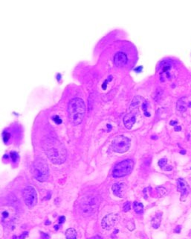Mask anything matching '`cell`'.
I'll return each mask as SVG.
<instances>
[{
    "instance_id": "obj_1",
    "label": "cell",
    "mask_w": 191,
    "mask_h": 239,
    "mask_svg": "<svg viewBox=\"0 0 191 239\" xmlns=\"http://www.w3.org/2000/svg\"><path fill=\"white\" fill-rule=\"evenodd\" d=\"M43 147L49 160L56 164L65 162L67 157V150L64 144L54 138H48L45 140Z\"/></svg>"
},
{
    "instance_id": "obj_2",
    "label": "cell",
    "mask_w": 191,
    "mask_h": 239,
    "mask_svg": "<svg viewBox=\"0 0 191 239\" xmlns=\"http://www.w3.org/2000/svg\"><path fill=\"white\" fill-rule=\"evenodd\" d=\"M85 111L84 101L79 97H75L69 101L68 105V113L69 120L73 125H79L83 119Z\"/></svg>"
},
{
    "instance_id": "obj_3",
    "label": "cell",
    "mask_w": 191,
    "mask_h": 239,
    "mask_svg": "<svg viewBox=\"0 0 191 239\" xmlns=\"http://www.w3.org/2000/svg\"><path fill=\"white\" fill-rule=\"evenodd\" d=\"M100 198L95 195H89L82 200L80 204V212L83 216L89 217L98 210Z\"/></svg>"
},
{
    "instance_id": "obj_4",
    "label": "cell",
    "mask_w": 191,
    "mask_h": 239,
    "mask_svg": "<svg viewBox=\"0 0 191 239\" xmlns=\"http://www.w3.org/2000/svg\"><path fill=\"white\" fill-rule=\"evenodd\" d=\"M33 174L39 182L46 181L49 176V168L46 161L43 159L38 158L34 161L33 164Z\"/></svg>"
},
{
    "instance_id": "obj_5",
    "label": "cell",
    "mask_w": 191,
    "mask_h": 239,
    "mask_svg": "<svg viewBox=\"0 0 191 239\" xmlns=\"http://www.w3.org/2000/svg\"><path fill=\"white\" fill-rule=\"evenodd\" d=\"M134 167V161L132 159H126L118 163L112 170L114 178H121L129 175L132 172Z\"/></svg>"
},
{
    "instance_id": "obj_6",
    "label": "cell",
    "mask_w": 191,
    "mask_h": 239,
    "mask_svg": "<svg viewBox=\"0 0 191 239\" xmlns=\"http://www.w3.org/2000/svg\"><path fill=\"white\" fill-rule=\"evenodd\" d=\"M131 145V140L127 137L124 135H118L115 137L112 141V148L116 153H124L128 151Z\"/></svg>"
},
{
    "instance_id": "obj_7",
    "label": "cell",
    "mask_w": 191,
    "mask_h": 239,
    "mask_svg": "<svg viewBox=\"0 0 191 239\" xmlns=\"http://www.w3.org/2000/svg\"><path fill=\"white\" fill-rule=\"evenodd\" d=\"M22 196L25 203L29 209H32L37 203V194L32 186L25 187L22 190Z\"/></svg>"
},
{
    "instance_id": "obj_8",
    "label": "cell",
    "mask_w": 191,
    "mask_h": 239,
    "mask_svg": "<svg viewBox=\"0 0 191 239\" xmlns=\"http://www.w3.org/2000/svg\"><path fill=\"white\" fill-rule=\"evenodd\" d=\"M119 220H120V217L118 214L112 213L103 218L102 221H101V226L104 230H110L118 223Z\"/></svg>"
},
{
    "instance_id": "obj_9",
    "label": "cell",
    "mask_w": 191,
    "mask_h": 239,
    "mask_svg": "<svg viewBox=\"0 0 191 239\" xmlns=\"http://www.w3.org/2000/svg\"><path fill=\"white\" fill-rule=\"evenodd\" d=\"M177 190L182 194V199L183 197H187L190 193V187L188 182L184 179H177Z\"/></svg>"
},
{
    "instance_id": "obj_10",
    "label": "cell",
    "mask_w": 191,
    "mask_h": 239,
    "mask_svg": "<svg viewBox=\"0 0 191 239\" xmlns=\"http://www.w3.org/2000/svg\"><path fill=\"white\" fill-rule=\"evenodd\" d=\"M15 217V212L13 208L11 206H7L5 209H2V220L3 223H11Z\"/></svg>"
},
{
    "instance_id": "obj_11",
    "label": "cell",
    "mask_w": 191,
    "mask_h": 239,
    "mask_svg": "<svg viewBox=\"0 0 191 239\" xmlns=\"http://www.w3.org/2000/svg\"><path fill=\"white\" fill-rule=\"evenodd\" d=\"M136 112H130L129 114H126L124 117V123L126 128L128 129H132V127L135 124L136 121Z\"/></svg>"
},
{
    "instance_id": "obj_12",
    "label": "cell",
    "mask_w": 191,
    "mask_h": 239,
    "mask_svg": "<svg viewBox=\"0 0 191 239\" xmlns=\"http://www.w3.org/2000/svg\"><path fill=\"white\" fill-rule=\"evenodd\" d=\"M127 61V56L124 52H118L114 56V63L116 66H122Z\"/></svg>"
},
{
    "instance_id": "obj_13",
    "label": "cell",
    "mask_w": 191,
    "mask_h": 239,
    "mask_svg": "<svg viewBox=\"0 0 191 239\" xmlns=\"http://www.w3.org/2000/svg\"><path fill=\"white\" fill-rule=\"evenodd\" d=\"M124 184H119V183H116L112 185V192H113L114 195H115L118 197H123V186Z\"/></svg>"
},
{
    "instance_id": "obj_14",
    "label": "cell",
    "mask_w": 191,
    "mask_h": 239,
    "mask_svg": "<svg viewBox=\"0 0 191 239\" xmlns=\"http://www.w3.org/2000/svg\"><path fill=\"white\" fill-rule=\"evenodd\" d=\"M162 212L156 213V215L152 217V220H151V224H152V226L154 229H158L159 227L161 221H162Z\"/></svg>"
},
{
    "instance_id": "obj_15",
    "label": "cell",
    "mask_w": 191,
    "mask_h": 239,
    "mask_svg": "<svg viewBox=\"0 0 191 239\" xmlns=\"http://www.w3.org/2000/svg\"><path fill=\"white\" fill-rule=\"evenodd\" d=\"M65 238L66 239H77V232L73 228H69L65 232Z\"/></svg>"
},
{
    "instance_id": "obj_16",
    "label": "cell",
    "mask_w": 191,
    "mask_h": 239,
    "mask_svg": "<svg viewBox=\"0 0 191 239\" xmlns=\"http://www.w3.org/2000/svg\"><path fill=\"white\" fill-rule=\"evenodd\" d=\"M133 209L137 214H141L144 211V205L139 202L135 201L133 203Z\"/></svg>"
},
{
    "instance_id": "obj_17",
    "label": "cell",
    "mask_w": 191,
    "mask_h": 239,
    "mask_svg": "<svg viewBox=\"0 0 191 239\" xmlns=\"http://www.w3.org/2000/svg\"><path fill=\"white\" fill-rule=\"evenodd\" d=\"M177 110L179 111L180 112H184L187 110V107H186L185 102L183 101V99H180L177 102L176 104Z\"/></svg>"
},
{
    "instance_id": "obj_18",
    "label": "cell",
    "mask_w": 191,
    "mask_h": 239,
    "mask_svg": "<svg viewBox=\"0 0 191 239\" xmlns=\"http://www.w3.org/2000/svg\"><path fill=\"white\" fill-rule=\"evenodd\" d=\"M141 98L140 97H135L133 99V100H132V103H131V105H130V109H132V110H134V109H137L138 107V105H139L140 104V99H141Z\"/></svg>"
},
{
    "instance_id": "obj_19",
    "label": "cell",
    "mask_w": 191,
    "mask_h": 239,
    "mask_svg": "<svg viewBox=\"0 0 191 239\" xmlns=\"http://www.w3.org/2000/svg\"><path fill=\"white\" fill-rule=\"evenodd\" d=\"M162 90L161 88H158V89L156 90V91H155V95L153 97V98H154L155 100L156 101H158L159 100V99L161 98V96H162Z\"/></svg>"
},
{
    "instance_id": "obj_20",
    "label": "cell",
    "mask_w": 191,
    "mask_h": 239,
    "mask_svg": "<svg viewBox=\"0 0 191 239\" xmlns=\"http://www.w3.org/2000/svg\"><path fill=\"white\" fill-rule=\"evenodd\" d=\"M131 209V203L130 202H126V203L124 205V207H123V210L124 211L126 212V211H129Z\"/></svg>"
},
{
    "instance_id": "obj_21",
    "label": "cell",
    "mask_w": 191,
    "mask_h": 239,
    "mask_svg": "<svg viewBox=\"0 0 191 239\" xmlns=\"http://www.w3.org/2000/svg\"><path fill=\"white\" fill-rule=\"evenodd\" d=\"M167 159H160L159 161H158V165H159V167L161 168H164L166 164H167Z\"/></svg>"
},
{
    "instance_id": "obj_22",
    "label": "cell",
    "mask_w": 191,
    "mask_h": 239,
    "mask_svg": "<svg viewBox=\"0 0 191 239\" xmlns=\"http://www.w3.org/2000/svg\"><path fill=\"white\" fill-rule=\"evenodd\" d=\"M11 156L13 162H16V161H17V159H18V154H17L16 152H11Z\"/></svg>"
},
{
    "instance_id": "obj_23",
    "label": "cell",
    "mask_w": 191,
    "mask_h": 239,
    "mask_svg": "<svg viewBox=\"0 0 191 239\" xmlns=\"http://www.w3.org/2000/svg\"><path fill=\"white\" fill-rule=\"evenodd\" d=\"M147 103H146V102H144L143 104V110H144V114L147 117H150V113H148L147 111Z\"/></svg>"
},
{
    "instance_id": "obj_24",
    "label": "cell",
    "mask_w": 191,
    "mask_h": 239,
    "mask_svg": "<svg viewBox=\"0 0 191 239\" xmlns=\"http://www.w3.org/2000/svg\"><path fill=\"white\" fill-rule=\"evenodd\" d=\"M10 138V134L8 132L7 133H4V135H3V140L5 142H7V140H9Z\"/></svg>"
},
{
    "instance_id": "obj_25",
    "label": "cell",
    "mask_w": 191,
    "mask_h": 239,
    "mask_svg": "<svg viewBox=\"0 0 191 239\" xmlns=\"http://www.w3.org/2000/svg\"><path fill=\"white\" fill-rule=\"evenodd\" d=\"M54 121L56 123H57V124H60V123H62V120L61 119L58 117V116H55V117H54Z\"/></svg>"
},
{
    "instance_id": "obj_26",
    "label": "cell",
    "mask_w": 191,
    "mask_h": 239,
    "mask_svg": "<svg viewBox=\"0 0 191 239\" xmlns=\"http://www.w3.org/2000/svg\"><path fill=\"white\" fill-rule=\"evenodd\" d=\"M65 217H64V216H61L59 218V224L63 223L65 222Z\"/></svg>"
},
{
    "instance_id": "obj_27",
    "label": "cell",
    "mask_w": 191,
    "mask_h": 239,
    "mask_svg": "<svg viewBox=\"0 0 191 239\" xmlns=\"http://www.w3.org/2000/svg\"><path fill=\"white\" fill-rule=\"evenodd\" d=\"M181 230H182V226H178L176 228V230H174V232H176V233H179L181 232Z\"/></svg>"
},
{
    "instance_id": "obj_28",
    "label": "cell",
    "mask_w": 191,
    "mask_h": 239,
    "mask_svg": "<svg viewBox=\"0 0 191 239\" xmlns=\"http://www.w3.org/2000/svg\"><path fill=\"white\" fill-rule=\"evenodd\" d=\"M41 235H42V238H43V239H49V235H48V234H45V233H41Z\"/></svg>"
},
{
    "instance_id": "obj_29",
    "label": "cell",
    "mask_w": 191,
    "mask_h": 239,
    "mask_svg": "<svg viewBox=\"0 0 191 239\" xmlns=\"http://www.w3.org/2000/svg\"><path fill=\"white\" fill-rule=\"evenodd\" d=\"M142 69H143V67H141V66H140V67H136V69H135V71H137V72L140 73V72H141Z\"/></svg>"
},
{
    "instance_id": "obj_30",
    "label": "cell",
    "mask_w": 191,
    "mask_h": 239,
    "mask_svg": "<svg viewBox=\"0 0 191 239\" xmlns=\"http://www.w3.org/2000/svg\"><path fill=\"white\" fill-rule=\"evenodd\" d=\"M89 239H103L102 237H100V235H95V236H93V237L90 238Z\"/></svg>"
},
{
    "instance_id": "obj_31",
    "label": "cell",
    "mask_w": 191,
    "mask_h": 239,
    "mask_svg": "<svg viewBox=\"0 0 191 239\" xmlns=\"http://www.w3.org/2000/svg\"><path fill=\"white\" fill-rule=\"evenodd\" d=\"M182 129V127L181 126H176L175 127V131L176 132H178V131H181Z\"/></svg>"
},
{
    "instance_id": "obj_32",
    "label": "cell",
    "mask_w": 191,
    "mask_h": 239,
    "mask_svg": "<svg viewBox=\"0 0 191 239\" xmlns=\"http://www.w3.org/2000/svg\"><path fill=\"white\" fill-rule=\"evenodd\" d=\"M178 123L177 121H170V125L171 126H176Z\"/></svg>"
},
{
    "instance_id": "obj_33",
    "label": "cell",
    "mask_w": 191,
    "mask_h": 239,
    "mask_svg": "<svg viewBox=\"0 0 191 239\" xmlns=\"http://www.w3.org/2000/svg\"><path fill=\"white\" fill-rule=\"evenodd\" d=\"M50 223H51V222H50V221H48V220H47L46 223H45V224H46V225H48V224H50Z\"/></svg>"
},
{
    "instance_id": "obj_34",
    "label": "cell",
    "mask_w": 191,
    "mask_h": 239,
    "mask_svg": "<svg viewBox=\"0 0 191 239\" xmlns=\"http://www.w3.org/2000/svg\"><path fill=\"white\" fill-rule=\"evenodd\" d=\"M13 239H19V237H17V236H13Z\"/></svg>"
},
{
    "instance_id": "obj_35",
    "label": "cell",
    "mask_w": 191,
    "mask_h": 239,
    "mask_svg": "<svg viewBox=\"0 0 191 239\" xmlns=\"http://www.w3.org/2000/svg\"><path fill=\"white\" fill-rule=\"evenodd\" d=\"M54 228H55L56 230H58V226H54Z\"/></svg>"
},
{
    "instance_id": "obj_36",
    "label": "cell",
    "mask_w": 191,
    "mask_h": 239,
    "mask_svg": "<svg viewBox=\"0 0 191 239\" xmlns=\"http://www.w3.org/2000/svg\"><path fill=\"white\" fill-rule=\"evenodd\" d=\"M181 153H182V154H184V153H185V151H184V150H183V151H181Z\"/></svg>"
}]
</instances>
